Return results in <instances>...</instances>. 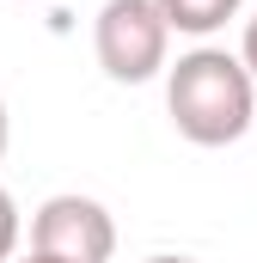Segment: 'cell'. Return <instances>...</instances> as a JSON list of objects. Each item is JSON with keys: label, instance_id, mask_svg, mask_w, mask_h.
<instances>
[{"label": "cell", "instance_id": "6da1fadb", "mask_svg": "<svg viewBox=\"0 0 257 263\" xmlns=\"http://www.w3.org/2000/svg\"><path fill=\"white\" fill-rule=\"evenodd\" d=\"M166 110L190 147H233L257 117V80L233 49L196 43L178 62H166Z\"/></svg>", "mask_w": 257, "mask_h": 263}, {"label": "cell", "instance_id": "7a4b0ae2", "mask_svg": "<svg viewBox=\"0 0 257 263\" xmlns=\"http://www.w3.org/2000/svg\"><path fill=\"white\" fill-rule=\"evenodd\" d=\"M92 49L117 86H147L172 62V31L153 0H104L92 18Z\"/></svg>", "mask_w": 257, "mask_h": 263}, {"label": "cell", "instance_id": "3957f363", "mask_svg": "<svg viewBox=\"0 0 257 263\" xmlns=\"http://www.w3.org/2000/svg\"><path fill=\"white\" fill-rule=\"evenodd\" d=\"M31 251L62 263H111L117 257V220L98 196H80V190H62V196L37 202L31 214Z\"/></svg>", "mask_w": 257, "mask_h": 263}, {"label": "cell", "instance_id": "277c9868", "mask_svg": "<svg viewBox=\"0 0 257 263\" xmlns=\"http://www.w3.org/2000/svg\"><path fill=\"white\" fill-rule=\"evenodd\" d=\"M172 37H214L227 18H239V0H153Z\"/></svg>", "mask_w": 257, "mask_h": 263}, {"label": "cell", "instance_id": "5b68a950", "mask_svg": "<svg viewBox=\"0 0 257 263\" xmlns=\"http://www.w3.org/2000/svg\"><path fill=\"white\" fill-rule=\"evenodd\" d=\"M19 239H25V214H19V202H12V190H0V263H12V251H19Z\"/></svg>", "mask_w": 257, "mask_h": 263}, {"label": "cell", "instance_id": "8992f818", "mask_svg": "<svg viewBox=\"0 0 257 263\" xmlns=\"http://www.w3.org/2000/svg\"><path fill=\"white\" fill-rule=\"evenodd\" d=\"M239 67L257 80V12L245 18V31H239Z\"/></svg>", "mask_w": 257, "mask_h": 263}, {"label": "cell", "instance_id": "52a82bcc", "mask_svg": "<svg viewBox=\"0 0 257 263\" xmlns=\"http://www.w3.org/2000/svg\"><path fill=\"white\" fill-rule=\"evenodd\" d=\"M141 263H196V257H184V251H153V257H141Z\"/></svg>", "mask_w": 257, "mask_h": 263}, {"label": "cell", "instance_id": "ba28073f", "mask_svg": "<svg viewBox=\"0 0 257 263\" xmlns=\"http://www.w3.org/2000/svg\"><path fill=\"white\" fill-rule=\"evenodd\" d=\"M6 141H12V123H6V98H0V159H6Z\"/></svg>", "mask_w": 257, "mask_h": 263}, {"label": "cell", "instance_id": "9c48e42d", "mask_svg": "<svg viewBox=\"0 0 257 263\" xmlns=\"http://www.w3.org/2000/svg\"><path fill=\"white\" fill-rule=\"evenodd\" d=\"M19 263H62V257H43V251H31V257H19Z\"/></svg>", "mask_w": 257, "mask_h": 263}]
</instances>
